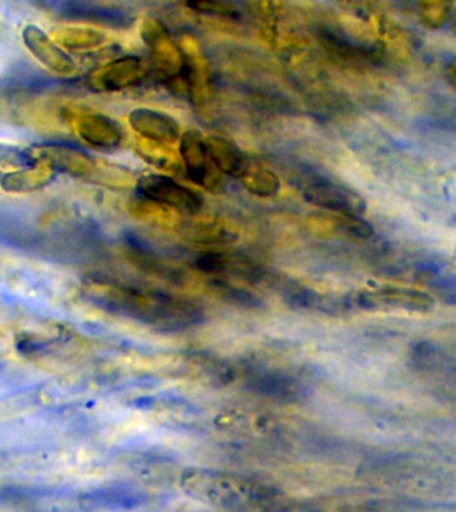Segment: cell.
I'll return each instance as SVG.
<instances>
[{
    "mask_svg": "<svg viewBox=\"0 0 456 512\" xmlns=\"http://www.w3.org/2000/svg\"><path fill=\"white\" fill-rule=\"evenodd\" d=\"M86 290L98 306L156 331L188 330L206 318L202 304L196 300L154 288L99 276L88 280Z\"/></svg>",
    "mask_w": 456,
    "mask_h": 512,
    "instance_id": "obj_1",
    "label": "cell"
},
{
    "mask_svg": "<svg viewBox=\"0 0 456 512\" xmlns=\"http://www.w3.org/2000/svg\"><path fill=\"white\" fill-rule=\"evenodd\" d=\"M184 494L226 512H286V496L250 476L214 468H187L180 475Z\"/></svg>",
    "mask_w": 456,
    "mask_h": 512,
    "instance_id": "obj_2",
    "label": "cell"
},
{
    "mask_svg": "<svg viewBox=\"0 0 456 512\" xmlns=\"http://www.w3.org/2000/svg\"><path fill=\"white\" fill-rule=\"evenodd\" d=\"M35 164H44L51 170L66 172L76 178L104 184L108 187L126 188L132 176L122 168L96 162L92 156L79 148L62 144H43L30 150Z\"/></svg>",
    "mask_w": 456,
    "mask_h": 512,
    "instance_id": "obj_3",
    "label": "cell"
},
{
    "mask_svg": "<svg viewBox=\"0 0 456 512\" xmlns=\"http://www.w3.org/2000/svg\"><path fill=\"white\" fill-rule=\"evenodd\" d=\"M142 39L150 51L152 64L160 78L176 90L184 87V55L182 48L171 38L166 26L159 20L148 18L142 24Z\"/></svg>",
    "mask_w": 456,
    "mask_h": 512,
    "instance_id": "obj_4",
    "label": "cell"
},
{
    "mask_svg": "<svg viewBox=\"0 0 456 512\" xmlns=\"http://www.w3.org/2000/svg\"><path fill=\"white\" fill-rule=\"evenodd\" d=\"M138 194L151 202L162 204L182 214L196 215L202 210L204 199L198 191L176 182L170 176L147 174L136 183Z\"/></svg>",
    "mask_w": 456,
    "mask_h": 512,
    "instance_id": "obj_5",
    "label": "cell"
},
{
    "mask_svg": "<svg viewBox=\"0 0 456 512\" xmlns=\"http://www.w3.org/2000/svg\"><path fill=\"white\" fill-rule=\"evenodd\" d=\"M303 198L330 214L362 216L367 208L358 192L323 178L311 179L304 186Z\"/></svg>",
    "mask_w": 456,
    "mask_h": 512,
    "instance_id": "obj_6",
    "label": "cell"
},
{
    "mask_svg": "<svg viewBox=\"0 0 456 512\" xmlns=\"http://www.w3.org/2000/svg\"><path fill=\"white\" fill-rule=\"evenodd\" d=\"M148 64L139 56L127 55L96 68L88 75V86L98 92H116L139 86L148 75Z\"/></svg>",
    "mask_w": 456,
    "mask_h": 512,
    "instance_id": "obj_7",
    "label": "cell"
},
{
    "mask_svg": "<svg viewBox=\"0 0 456 512\" xmlns=\"http://www.w3.org/2000/svg\"><path fill=\"white\" fill-rule=\"evenodd\" d=\"M62 18L79 22L100 24L112 28H128L134 24L135 15L130 8L103 2H59L52 4Z\"/></svg>",
    "mask_w": 456,
    "mask_h": 512,
    "instance_id": "obj_8",
    "label": "cell"
},
{
    "mask_svg": "<svg viewBox=\"0 0 456 512\" xmlns=\"http://www.w3.org/2000/svg\"><path fill=\"white\" fill-rule=\"evenodd\" d=\"M179 152L186 174L192 182L211 192L220 191L222 179L212 164L204 138L198 131L191 130L182 135Z\"/></svg>",
    "mask_w": 456,
    "mask_h": 512,
    "instance_id": "obj_9",
    "label": "cell"
},
{
    "mask_svg": "<svg viewBox=\"0 0 456 512\" xmlns=\"http://www.w3.org/2000/svg\"><path fill=\"white\" fill-rule=\"evenodd\" d=\"M248 390L279 403L302 402L306 387L295 376L270 368L255 367L246 371Z\"/></svg>",
    "mask_w": 456,
    "mask_h": 512,
    "instance_id": "obj_10",
    "label": "cell"
},
{
    "mask_svg": "<svg viewBox=\"0 0 456 512\" xmlns=\"http://www.w3.org/2000/svg\"><path fill=\"white\" fill-rule=\"evenodd\" d=\"M192 266L215 276H234L246 280L248 283H259L266 279L267 271L262 264L246 258L244 255L231 254V252L207 251L195 256Z\"/></svg>",
    "mask_w": 456,
    "mask_h": 512,
    "instance_id": "obj_11",
    "label": "cell"
},
{
    "mask_svg": "<svg viewBox=\"0 0 456 512\" xmlns=\"http://www.w3.org/2000/svg\"><path fill=\"white\" fill-rule=\"evenodd\" d=\"M184 55L183 82L188 98L195 107L203 108L212 99V80L210 67L198 42L191 36H183L179 44Z\"/></svg>",
    "mask_w": 456,
    "mask_h": 512,
    "instance_id": "obj_12",
    "label": "cell"
},
{
    "mask_svg": "<svg viewBox=\"0 0 456 512\" xmlns=\"http://www.w3.org/2000/svg\"><path fill=\"white\" fill-rule=\"evenodd\" d=\"M22 38L28 51L48 70L58 75H72L76 71L74 59L39 27L27 26Z\"/></svg>",
    "mask_w": 456,
    "mask_h": 512,
    "instance_id": "obj_13",
    "label": "cell"
},
{
    "mask_svg": "<svg viewBox=\"0 0 456 512\" xmlns=\"http://www.w3.org/2000/svg\"><path fill=\"white\" fill-rule=\"evenodd\" d=\"M126 244L132 262L147 274L174 284H182L186 280V275L180 268L168 262V259L159 254L150 243L134 232L127 234Z\"/></svg>",
    "mask_w": 456,
    "mask_h": 512,
    "instance_id": "obj_14",
    "label": "cell"
},
{
    "mask_svg": "<svg viewBox=\"0 0 456 512\" xmlns=\"http://www.w3.org/2000/svg\"><path fill=\"white\" fill-rule=\"evenodd\" d=\"M132 130L144 140L171 146L180 139V126L171 115L151 110L136 108L128 116Z\"/></svg>",
    "mask_w": 456,
    "mask_h": 512,
    "instance_id": "obj_15",
    "label": "cell"
},
{
    "mask_svg": "<svg viewBox=\"0 0 456 512\" xmlns=\"http://www.w3.org/2000/svg\"><path fill=\"white\" fill-rule=\"evenodd\" d=\"M75 130L84 142L99 150H115L122 146L124 130L119 122L103 114L79 116Z\"/></svg>",
    "mask_w": 456,
    "mask_h": 512,
    "instance_id": "obj_16",
    "label": "cell"
},
{
    "mask_svg": "<svg viewBox=\"0 0 456 512\" xmlns=\"http://www.w3.org/2000/svg\"><path fill=\"white\" fill-rule=\"evenodd\" d=\"M179 234L187 242L202 246H227L239 239V232L222 219L198 218L179 224Z\"/></svg>",
    "mask_w": 456,
    "mask_h": 512,
    "instance_id": "obj_17",
    "label": "cell"
},
{
    "mask_svg": "<svg viewBox=\"0 0 456 512\" xmlns=\"http://www.w3.org/2000/svg\"><path fill=\"white\" fill-rule=\"evenodd\" d=\"M204 143H206L208 156L216 170L239 179L250 162L243 151L235 143L220 138V136H208V138H204Z\"/></svg>",
    "mask_w": 456,
    "mask_h": 512,
    "instance_id": "obj_18",
    "label": "cell"
},
{
    "mask_svg": "<svg viewBox=\"0 0 456 512\" xmlns=\"http://www.w3.org/2000/svg\"><path fill=\"white\" fill-rule=\"evenodd\" d=\"M51 39L67 50L87 51L107 43L108 35L88 26H59L51 30Z\"/></svg>",
    "mask_w": 456,
    "mask_h": 512,
    "instance_id": "obj_19",
    "label": "cell"
},
{
    "mask_svg": "<svg viewBox=\"0 0 456 512\" xmlns=\"http://www.w3.org/2000/svg\"><path fill=\"white\" fill-rule=\"evenodd\" d=\"M319 227L320 230L336 232L339 235L350 236L355 239H368L374 234V228L362 219V216H348L338 214L316 215L308 223Z\"/></svg>",
    "mask_w": 456,
    "mask_h": 512,
    "instance_id": "obj_20",
    "label": "cell"
},
{
    "mask_svg": "<svg viewBox=\"0 0 456 512\" xmlns=\"http://www.w3.org/2000/svg\"><path fill=\"white\" fill-rule=\"evenodd\" d=\"M52 176H54V170L44 164H36L34 167L8 172L0 180V186L7 192L26 194V192L36 191L46 186L50 183Z\"/></svg>",
    "mask_w": 456,
    "mask_h": 512,
    "instance_id": "obj_21",
    "label": "cell"
},
{
    "mask_svg": "<svg viewBox=\"0 0 456 512\" xmlns=\"http://www.w3.org/2000/svg\"><path fill=\"white\" fill-rule=\"evenodd\" d=\"M239 179L248 192L259 196V198H274L279 194L280 179L278 175L264 164L255 162V160L250 159L246 170L243 171Z\"/></svg>",
    "mask_w": 456,
    "mask_h": 512,
    "instance_id": "obj_22",
    "label": "cell"
},
{
    "mask_svg": "<svg viewBox=\"0 0 456 512\" xmlns=\"http://www.w3.org/2000/svg\"><path fill=\"white\" fill-rule=\"evenodd\" d=\"M136 151H138L140 158L146 160L151 166L160 168V170L175 171L179 168L178 156L167 144L142 139L136 144Z\"/></svg>",
    "mask_w": 456,
    "mask_h": 512,
    "instance_id": "obj_23",
    "label": "cell"
},
{
    "mask_svg": "<svg viewBox=\"0 0 456 512\" xmlns=\"http://www.w3.org/2000/svg\"><path fill=\"white\" fill-rule=\"evenodd\" d=\"M130 212L132 216L140 222L159 224V226H171L176 222L172 210L162 204L151 202L142 196L138 199L131 200Z\"/></svg>",
    "mask_w": 456,
    "mask_h": 512,
    "instance_id": "obj_24",
    "label": "cell"
},
{
    "mask_svg": "<svg viewBox=\"0 0 456 512\" xmlns=\"http://www.w3.org/2000/svg\"><path fill=\"white\" fill-rule=\"evenodd\" d=\"M211 287L220 298L235 304V306L246 308H260L263 306L262 300L258 296L252 294L251 291L244 290V288L234 286L227 280L216 278L211 283Z\"/></svg>",
    "mask_w": 456,
    "mask_h": 512,
    "instance_id": "obj_25",
    "label": "cell"
},
{
    "mask_svg": "<svg viewBox=\"0 0 456 512\" xmlns=\"http://www.w3.org/2000/svg\"><path fill=\"white\" fill-rule=\"evenodd\" d=\"M186 6L199 14L214 16V18L239 20L242 18V11L234 3L223 2H190Z\"/></svg>",
    "mask_w": 456,
    "mask_h": 512,
    "instance_id": "obj_26",
    "label": "cell"
},
{
    "mask_svg": "<svg viewBox=\"0 0 456 512\" xmlns=\"http://www.w3.org/2000/svg\"><path fill=\"white\" fill-rule=\"evenodd\" d=\"M420 18L427 26L438 28L448 19V4L443 2H424L420 4Z\"/></svg>",
    "mask_w": 456,
    "mask_h": 512,
    "instance_id": "obj_27",
    "label": "cell"
},
{
    "mask_svg": "<svg viewBox=\"0 0 456 512\" xmlns=\"http://www.w3.org/2000/svg\"><path fill=\"white\" fill-rule=\"evenodd\" d=\"M35 164L30 151L0 144V166L24 168Z\"/></svg>",
    "mask_w": 456,
    "mask_h": 512,
    "instance_id": "obj_28",
    "label": "cell"
},
{
    "mask_svg": "<svg viewBox=\"0 0 456 512\" xmlns=\"http://www.w3.org/2000/svg\"><path fill=\"white\" fill-rule=\"evenodd\" d=\"M450 79L452 84H454V86L456 87V62L451 64Z\"/></svg>",
    "mask_w": 456,
    "mask_h": 512,
    "instance_id": "obj_29",
    "label": "cell"
},
{
    "mask_svg": "<svg viewBox=\"0 0 456 512\" xmlns=\"http://www.w3.org/2000/svg\"><path fill=\"white\" fill-rule=\"evenodd\" d=\"M454 31H455V34H456V15H455V19H454Z\"/></svg>",
    "mask_w": 456,
    "mask_h": 512,
    "instance_id": "obj_30",
    "label": "cell"
}]
</instances>
